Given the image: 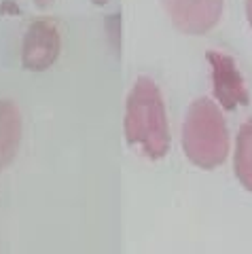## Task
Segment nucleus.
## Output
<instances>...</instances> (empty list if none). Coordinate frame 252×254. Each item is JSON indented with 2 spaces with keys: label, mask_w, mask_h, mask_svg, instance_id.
Segmentation results:
<instances>
[{
  "label": "nucleus",
  "mask_w": 252,
  "mask_h": 254,
  "mask_svg": "<svg viewBox=\"0 0 252 254\" xmlns=\"http://www.w3.org/2000/svg\"><path fill=\"white\" fill-rule=\"evenodd\" d=\"M123 133L127 144L138 146L151 161H161L170 150V123L161 89L148 76L133 83L125 102Z\"/></svg>",
  "instance_id": "nucleus-1"
},
{
  "label": "nucleus",
  "mask_w": 252,
  "mask_h": 254,
  "mask_svg": "<svg viewBox=\"0 0 252 254\" xmlns=\"http://www.w3.org/2000/svg\"><path fill=\"white\" fill-rule=\"evenodd\" d=\"M183 150L201 170H216L229 157V129L210 98H199L189 106L183 123Z\"/></svg>",
  "instance_id": "nucleus-2"
},
{
  "label": "nucleus",
  "mask_w": 252,
  "mask_h": 254,
  "mask_svg": "<svg viewBox=\"0 0 252 254\" xmlns=\"http://www.w3.org/2000/svg\"><path fill=\"white\" fill-rule=\"evenodd\" d=\"M62 51V36L53 19H36L23 36L21 66L30 72L49 70Z\"/></svg>",
  "instance_id": "nucleus-3"
},
{
  "label": "nucleus",
  "mask_w": 252,
  "mask_h": 254,
  "mask_svg": "<svg viewBox=\"0 0 252 254\" xmlns=\"http://www.w3.org/2000/svg\"><path fill=\"white\" fill-rule=\"evenodd\" d=\"M172 23L189 36H203L216 28L225 0H163Z\"/></svg>",
  "instance_id": "nucleus-4"
},
{
  "label": "nucleus",
  "mask_w": 252,
  "mask_h": 254,
  "mask_svg": "<svg viewBox=\"0 0 252 254\" xmlns=\"http://www.w3.org/2000/svg\"><path fill=\"white\" fill-rule=\"evenodd\" d=\"M206 60L212 68V87H214V98L220 108L231 113L238 106H246L250 102V95L238 66H235V60L220 51H208Z\"/></svg>",
  "instance_id": "nucleus-5"
},
{
  "label": "nucleus",
  "mask_w": 252,
  "mask_h": 254,
  "mask_svg": "<svg viewBox=\"0 0 252 254\" xmlns=\"http://www.w3.org/2000/svg\"><path fill=\"white\" fill-rule=\"evenodd\" d=\"M21 144V113L11 100H0V170L11 165Z\"/></svg>",
  "instance_id": "nucleus-6"
},
{
  "label": "nucleus",
  "mask_w": 252,
  "mask_h": 254,
  "mask_svg": "<svg viewBox=\"0 0 252 254\" xmlns=\"http://www.w3.org/2000/svg\"><path fill=\"white\" fill-rule=\"evenodd\" d=\"M233 172L240 185L252 193V121L244 123L238 131L235 140V155H233Z\"/></svg>",
  "instance_id": "nucleus-7"
},
{
  "label": "nucleus",
  "mask_w": 252,
  "mask_h": 254,
  "mask_svg": "<svg viewBox=\"0 0 252 254\" xmlns=\"http://www.w3.org/2000/svg\"><path fill=\"white\" fill-rule=\"evenodd\" d=\"M106 32H108V41L113 43L115 49H119V43H121V15L115 13L113 17H106Z\"/></svg>",
  "instance_id": "nucleus-8"
},
{
  "label": "nucleus",
  "mask_w": 252,
  "mask_h": 254,
  "mask_svg": "<svg viewBox=\"0 0 252 254\" xmlns=\"http://www.w3.org/2000/svg\"><path fill=\"white\" fill-rule=\"evenodd\" d=\"M0 13L2 15H19V6L13 2V0H2V2H0Z\"/></svg>",
  "instance_id": "nucleus-9"
},
{
  "label": "nucleus",
  "mask_w": 252,
  "mask_h": 254,
  "mask_svg": "<svg viewBox=\"0 0 252 254\" xmlns=\"http://www.w3.org/2000/svg\"><path fill=\"white\" fill-rule=\"evenodd\" d=\"M34 4L38 6V9H49V6L53 4V0H34Z\"/></svg>",
  "instance_id": "nucleus-10"
},
{
  "label": "nucleus",
  "mask_w": 252,
  "mask_h": 254,
  "mask_svg": "<svg viewBox=\"0 0 252 254\" xmlns=\"http://www.w3.org/2000/svg\"><path fill=\"white\" fill-rule=\"evenodd\" d=\"M246 19H248L250 28H252V0H246Z\"/></svg>",
  "instance_id": "nucleus-11"
},
{
  "label": "nucleus",
  "mask_w": 252,
  "mask_h": 254,
  "mask_svg": "<svg viewBox=\"0 0 252 254\" xmlns=\"http://www.w3.org/2000/svg\"><path fill=\"white\" fill-rule=\"evenodd\" d=\"M89 2H91V4H96V6H106L110 0H89Z\"/></svg>",
  "instance_id": "nucleus-12"
}]
</instances>
